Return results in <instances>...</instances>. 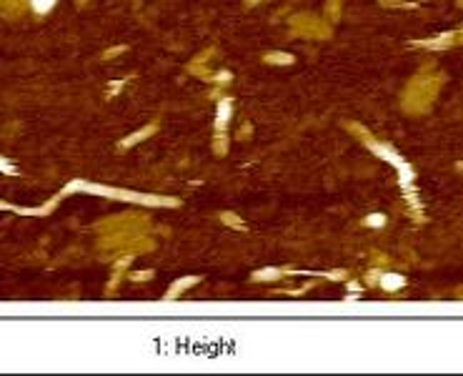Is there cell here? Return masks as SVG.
<instances>
[{"label": "cell", "mask_w": 463, "mask_h": 376, "mask_svg": "<svg viewBox=\"0 0 463 376\" xmlns=\"http://www.w3.org/2000/svg\"><path fill=\"white\" fill-rule=\"evenodd\" d=\"M33 3H35V8H38V10H45L53 0H33Z\"/></svg>", "instance_id": "cell-1"}]
</instances>
